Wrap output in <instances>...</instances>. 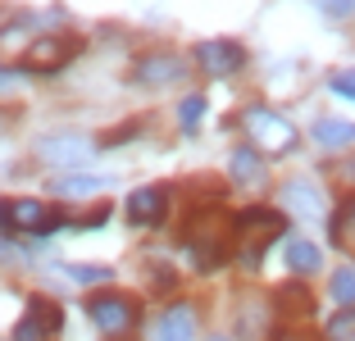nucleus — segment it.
<instances>
[{
	"label": "nucleus",
	"mask_w": 355,
	"mask_h": 341,
	"mask_svg": "<svg viewBox=\"0 0 355 341\" xmlns=\"http://www.w3.org/2000/svg\"><path fill=\"white\" fill-rule=\"evenodd\" d=\"M182 246H187L191 264H196L200 273L219 269L223 259L237 250V214H228V209L219 205V200H209V205H196L187 214V223H182Z\"/></svg>",
	"instance_id": "f257e3e1"
},
{
	"label": "nucleus",
	"mask_w": 355,
	"mask_h": 341,
	"mask_svg": "<svg viewBox=\"0 0 355 341\" xmlns=\"http://www.w3.org/2000/svg\"><path fill=\"white\" fill-rule=\"evenodd\" d=\"M287 232V214L282 209H269V205H251L237 214V259L246 269H260L269 246Z\"/></svg>",
	"instance_id": "f03ea898"
},
{
	"label": "nucleus",
	"mask_w": 355,
	"mask_h": 341,
	"mask_svg": "<svg viewBox=\"0 0 355 341\" xmlns=\"http://www.w3.org/2000/svg\"><path fill=\"white\" fill-rule=\"evenodd\" d=\"M69 223L64 209H51L46 200H0V232L5 237H51L55 227Z\"/></svg>",
	"instance_id": "7ed1b4c3"
},
{
	"label": "nucleus",
	"mask_w": 355,
	"mask_h": 341,
	"mask_svg": "<svg viewBox=\"0 0 355 341\" xmlns=\"http://www.w3.org/2000/svg\"><path fill=\"white\" fill-rule=\"evenodd\" d=\"M87 314H92V323L105 337H123V332H132L137 319H141L137 300L123 296V291H96V296L87 300Z\"/></svg>",
	"instance_id": "20e7f679"
},
{
	"label": "nucleus",
	"mask_w": 355,
	"mask_h": 341,
	"mask_svg": "<svg viewBox=\"0 0 355 341\" xmlns=\"http://www.w3.org/2000/svg\"><path fill=\"white\" fill-rule=\"evenodd\" d=\"M246 132H251V146L260 150V155H287L296 146V128L282 119V114L264 110V105H255V110H246Z\"/></svg>",
	"instance_id": "39448f33"
},
{
	"label": "nucleus",
	"mask_w": 355,
	"mask_h": 341,
	"mask_svg": "<svg viewBox=\"0 0 355 341\" xmlns=\"http://www.w3.org/2000/svg\"><path fill=\"white\" fill-rule=\"evenodd\" d=\"M32 150H37V159H42V164L78 168V164H87V159H92L96 141H87L83 132H51V137H42V141L32 146Z\"/></svg>",
	"instance_id": "423d86ee"
},
{
	"label": "nucleus",
	"mask_w": 355,
	"mask_h": 341,
	"mask_svg": "<svg viewBox=\"0 0 355 341\" xmlns=\"http://www.w3.org/2000/svg\"><path fill=\"white\" fill-rule=\"evenodd\" d=\"M73 60H78V37H64V32H55V37H37V42L23 51V64H28L32 73H60V69H69Z\"/></svg>",
	"instance_id": "0eeeda50"
},
{
	"label": "nucleus",
	"mask_w": 355,
	"mask_h": 341,
	"mask_svg": "<svg viewBox=\"0 0 355 341\" xmlns=\"http://www.w3.org/2000/svg\"><path fill=\"white\" fill-rule=\"evenodd\" d=\"M191 55H196V69L209 73V78H232L237 69H246V46L228 42V37H209Z\"/></svg>",
	"instance_id": "6e6552de"
},
{
	"label": "nucleus",
	"mask_w": 355,
	"mask_h": 341,
	"mask_svg": "<svg viewBox=\"0 0 355 341\" xmlns=\"http://www.w3.org/2000/svg\"><path fill=\"white\" fill-rule=\"evenodd\" d=\"M60 328H64V310L60 305H55L51 296H32L28 314L14 323V341H51Z\"/></svg>",
	"instance_id": "1a4fd4ad"
},
{
	"label": "nucleus",
	"mask_w": 355,
	"mask_h": 341,
	"mask_svg": "<svg viewBox=\"0 0 355 341\" xmlns=\"http://www.w3.org/2000/svg\"><path fill=\"white\" fill-rule=\"evenodd\" d=\"M168 186H137L132 196H128V223L132 227H159L164 223V214H168Z\"/></svg>",
	"instance_id": "9d476101"
},
{
	"label": "nucleus",
	"mask_w": 355,
	"mask_h": 341,
	"mask_svg": "<svg viewBox=\"0 0 355 341\" xmlns=\"http://www.w3.org/2000/svg\"><path fill=\"white\" fill-rule=\"evenodd\" d=\"M182 55H168V51H155V55H141L132 64V82H146V87H168V82H182Z\"/></svg>",
	"instance_id": "9b49d317"
},
{
	"label": "nucleus",
	"mask_w": 355,
	"mask_h": 341,
	"mask_svg": "<svg viewBox=\"0 0 355 341\" xmlns=\"http://www.w3.org/2000/svg\"><path fill=\"white\" fill-rule=\"evenodd\" d=\"M159 341H196V310L191 305H168L155 323Z\"/></svg>",
	"instance_id": "f8f14e48"
},
{
	"label": "nucleus",
	"mask_w": 355,
	"mask_h": 341,
	"mask_svg": "<svg viewBox=\"0 0 355 341\" xmlns=\"http://www.w3.org/2000/svg\"><path fill=\"white\" fill-rule=\"evenodd\" d=\"M228 173H232V182H241V186L264 182V159H260V150H255V146H237V150L228 155Z\"/></svg>",
	"instance_id": "ddd939ff"
},
{
	"label": "nucleus",
	"mask_w": 355,
	"mask_h": 341,
	"mask_svg": "<svg viewBox=\"0 0 355 341\" xmlns=\"http://www.w3.org/2000/svg\"><path fill=\"white\" fill-rule=\"evenodd\" d=\"M328 237H333L337 250H346V255H355V196L342 200V205L333 209V218H328Z\"/></svg>",
	"instance_id": "4468645a"
},
{
	"label": "nucleus",
	"mask_w": 355,
	"mask_h": 341,
	"mask_svg": "<svg viewBox=\"0 0 355 341\" xmlns=\"http://www.w3.org/2000/svg\"><path fill=\"white\" fill-rule=\"evenodd\" d=\"M282 200L296 218H324V205H319V191L310 182H282Z\"/></svg>",
	"instance_id": "2eb2a0df"
},
{
	"label": "nucleus",
	"mask_w": 355,
	"mask_h": 341,
	"mask_svg": "<svg viewBox=\"0 0 355 341\" xmlns=\"http://www.w3.org/2000/svg\"><path fill=\"white\" fill-rule=\"evenodd\" d=\"M319 264H324V255H319V246L305 237H292L287 241V273H296V278H305V273H319Z\"/></svg>",
	"instance_id": "dca6fc26"
},
{
	"label": "nucleus",
	"mask_w": 355,
	"mask_h": 341,
	"mask_svg": "<svg viewBox=\"0 0 355 341\" xmlns=\"http://www.w3.org/2000/svg\"><path fill=\"white\" fill-rule=\"evenodd\" d=\"M310 137L319 146H328V150H337V146H355V123H346V119H319V123L310 128Z\"/></svg>",
	"instance_id": "f3484780"
},
{
	"label": "nucleus",
	"mask_w": 355,
	"mask_h": 341,
	"mask_svg": "<svg viewBox=\"0 0 355 341\" xmlns=\"http://www.w3.org/2000/svg\"><path fill=\"white\" fill-rule=\"evenodd\" d=\"M273 305H278L282 314H296V319H301V314H310V310H314V296L301 287V282H282L278 296H273Z\"/></svg>",
	"instance_id": "a211bd4d"
},
{
	"label": "nucleus",
	"mask_w": 355,
	"mask_h": 341,
	"mask_svg": "<svg viewBox=\"0 0 355 341\" xmlns=\"http://www.w3.org/2000/svg\"><path fill=\"white\" fill-rule=\"evenodd\" d=\"M92 191H105V177L73 173V177H60V182H55V196H92Z\"/></svg>",
	"instance_id": "6ab92c4d"
},
{
	"label": "nucleus",
	"mask_w": 355,
	"mask_h": 341,
	"mask_svg": "<svg viewBox=\"0 0 355 341\" xmlns=\"http://www.w3.org/2000/svg\"><path fill=\"white\" fill-rule=\"evenodd\" d=\"M324 337L328 341H355V305H351V310H337L333 319H328Z\"/></svg>",
	"instance_id": "aec40b11"
},
{
	"label": "nucleus",
	"mask_w": 355,
	"mask_h": 341,
	"mask_svg": "<svg viewBox=\"0 0 355 341\" xmlns=\"http://www.w3.org/2000/svg\"><path fill=\"white\" fill-rule=\"evenodd\" d=\"M328 291H333L337 305H355V269H337L328 278Z\"/></svg>",
	"instance_id": "412c9836"
},
{
	"label": "nucleus",
	"mask_w": 355,
	"mask_h": 341,
	"mask_svg": "<svg viewBox=\"0 0 355 341\" xmlns=\"http://www.w3.org/2000/svg\"><path fill=\"white\" fill-rule=\"evenodd\" d=\"M69 278L73 282H83V287H96V282H110V269H105V264H69Z\"/></svg>",
	"instance_id": "4be33fe9"
},
{
	"label": "nucleus",
	"mask_w": 355,
	"mask_h": 341,
	"mask_svg": "<svg viewBox=\"0 0 355 341\" xmlns=\"http://www.w3.org/2000/svg\"><path fill=\"white\" fill-rule=\"evenodd\" d=\"M200 114H205V100H200V96H187V100L178 105V123H182V128H196Z\"/></svg>",
	"instance_id": "5701e85b"
},
{
	"label": "nucleus",
	"mask_w": 355,
	"mask_h": 341,
	"mask_svg": "<svg viewBox=\"0 0 355 341\" xmlns=\"http://www.w3.org/2000/svg\"><path fill=\"white\" fill-rule=\"evenodd\" d=\"M328 91H337L342 100H355V69H342L328 78Z\"/></svg>",
	"instance_id": "b1692460"
},
{
	"label": "nucleus",
	"mask_w": 355,
	"mask_h": 341,
	"mask_svg": "<svg viewBox=\"0 0 355 341\" xmlns=\"http://www.w3.org/2000/svg\"><path fill=\"white\" fill-rule=\"evenodd\" d=\"M150 273H155V278H150V287H155V291H173L178 287L173 269H164V264H150Z\"/></svg>",
	"instance_id": "393cba45"
},
{
	"label": "nucleus",
	"mask_w": 355,
	"mask_h": 341,
	"mask_svg": "<svg viewBox=\"0 0 355 341\" xmlns=\"http://www.w3.org/2000/svg\"><path fill=\"white\" fill-rule=\"evenodd\" d=\"M333 182H337V186H355V159H342V164H333Z\"/></svg>",
	"instance_id": "a878e982"
},
{
	"label": "nucleus",
	"mask_w": 355,
	"mask_h": 341,
	"mask_svg": "<svg viewBox=\"0 0 355 341\" xmlns=\"http://www.w3.org/2000/svg\"><path fill=\"white\" fill-rule=\"evenodd\" d=\"M324 14H333V19H342V14H351L355 10V0H314Z\"/></svg>",
	"instance_id": "bb28decb"
},
{
	"label": "nucleus",
	"mask_w": 355,
	"mask_h": 341,
	"mask_svg": "<svg viewBox=\"0 0 355 341\" xmlns=\"http://www.w3.org/2000/svg\"><path fill=\"white\" fill-rule=\"evenodd\" d=\"M10 123H14V110H0V137L10 132Z\"/></svg>",
	"instance_id": "cd10ccee"
},
{
	"label": "nucleus",
	"mask_w": 355,
	"mask_h": 341,
	"mask_svg": "<svg viewBox=\"0 0 355 341\" xmlns=\"http://www.w3.org/2000/svg\"><path fill=\"white\" fill-rule=\"evenodd\" d=\"M273 341H305V337H301V332H278Z\"/></svg>",
	"instance_id": "c85d7f7f"
},
{
	"label": "nucleus",
	"mask_w": 355,
	"mask_h": 341,
	"mask_svg": "<svg viewBox=\"0 0 355 341\" xmlns=\"http://www.w3.org/2000/svg\"><path fill=\"white\" fill-rule=\"evenodd\" d=\"M209 341H223V337H209Z\"/></svg>",
	"instance_id": "c756f323"
}]
</instances>
